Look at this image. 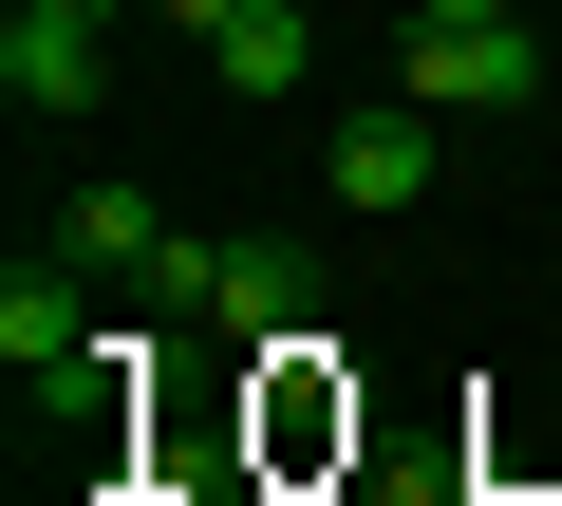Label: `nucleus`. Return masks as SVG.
<instances>
[{"label":"nucleus","mask_w":562,"mask_h":506,"mask_svg":"<svg viewBox=\"0 0 562 506\" xmlns=\"http://www.w3.org/2000/svg\"><path fill=\"white\" fill-rule=\"evenodd\" d=\"M394 94H413V113H525V94H543V38H525V20H413V38H394Z\"/></svg>","instance_id":"f257e3e1"},{"label":"nucleus","mask_w":562,"mask_h":506,"mask_svg":"<svg viewBox=\"0 0 562 506\" xmlns=\"http://www.w3.org/2000/svg\"><path fill=\"white\" fill-rule=\"evenodd\" d=\"M169 319H225V338H301V244H169V282H150Z\"/></svg>","instance_id":"f03ea898"},{"label":"nucleus","mask_w":562,"mask_h":506,"mask_svg":"<svg viewBox=\"0 0 562 506\" xmlns=\"http://www.w3.org/2000/svg\"><path fill=\"white\" fill-rule=\"evenodd\" d=\"M0 94L20 113H94L113 94V0H20L0 20Z\"/></svg>","instance_id":"7ed1b4c3"},{"label":"nucleus","mask_w":562,"mask_h":506,"mask_svg":"<svg viewBox=\"0 0 562 506\" xmlns=\"http://www.w3.org/2000/svg\"><path fill=\"white\" fill-rule=\"evenodd\" d=\"M431 132H450V113H413V94H375V113H338V150H319V188H338V206H431Z\"/></svg>","instance_id":"20e7f679"},{"label":"nucleus","mask_w":562,"mask_h":506,"mask_svg":"<svg viewBox=\"0 0 562 506\" xmlns=\"http://www.w3.org/2000/svg\"><path fill=\"white\" fill-rule=\"evenodd\" d=\"M0 357H20V375H38V394H57V375H94V357H113V338H94V319H76V282H57V263H0Z\"/></svg>","instance_id":"39448f33"},{"label":"nucleus","mask_w":562,"mask_h":506,"mask_svg":"<svg viewBox=\"0 0 562 506\" xmlns=\"http://www.w3.org/2000/svg\"><path fill=\"white\" fill-rule=\"evenodd\" d=\"M301 57H319V0H225V38H206L225 94H301Z\"/></svg>","instance_id":"423d86ee"},{"label":"nucleus","mask_w":562,"mask_h":506,"mask_svg":"<svg viewBox=\"0 0 562 506\" xmlns=\"http://www.w3.org/2000/svg\"><path fill=\"white\" fill-rule=\"evenodd\" d=\"M169 244H188V225H169L150 188H76V263H113V282H169Z\"/></svg>","instance_id":"0eeeda50"},{"label":"nucleus","mask_w":562,"mask_h":506,"mask_svg":"<svg viewBox=\"0 0 562 506\" xmlns=\"http://www.w3.org/2000/svg\"><path fill=\"white\" fill-rule=\"evenodd\" d=\"M150 20H188V57H206V38H225V0H150Z\"/></svg>","instance_id":"6e6552de"},{"label":"nucleus","mask_w":562,"mask_h":506,"mask_svg":"<svg viewBox=\"0 0 562 506\" xmlns=\"http://www.w3.org/2000/svg\"><path fill=\"white\" fill-rule=\"evenodd\" d=\"M413 20H525V0H413Z\"/></svg>","instance_id":"1a4fd4ad"},{"label":"nucleus","mask_w":562,"mask_h":506,"mask_svg":"<svg viewBox=\"0 0 562 506\" xmlns=\"http://www.w3.org/2000/svg\"><path fill=\"white\" fill-rule=\"evenodd\" d=\"M94 506H188V487H150V469H132V487H94Z\"/></svg>","instance_id":"9d476101"},{"label":"nucleus","mask_w":562,"mask_h":506,"mask_svg":"<svg viewBox=\"0 0 562 506\" xmlns=\"http://www.w3.org/2000/svg\"><path fill=\"white\" fill-rule=\"evenodd\" d=\"M487 506H562V487H487Z\"/></svg>","instance_id":"9b49d317"}]
</instances>
